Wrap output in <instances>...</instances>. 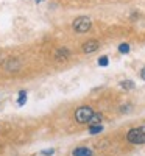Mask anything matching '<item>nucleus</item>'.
<instances>
[{
    "mask_svg": "<svg viewBox=\"0 0 145 156\" xmlns=\"http://www.w3.org/2000/svg\"><path fill=\"white\" fill-rule=\"evenodd\" d=\"M126 140L131 142V144H136V145L145 144V126L129 129L128 134H126Z\"/></svg>",
    "mask_w": 145,
    "mask_h": 156,
    "instance_id": "1",
    "label": "nucleus"
},
{
    "mask_svg": "<svg viewBox=\"0 0 145 156\" xmlns=\"http://www.w3.org/2000/svg\"><path fill=\"white\" fill-rule=\"evenodd\" d=\"M72 27L76 33H87L92 27V20L87 17V16H80V17H76L72 23Z\"/></svg>",
    "mask_w": 145,
    "mask_h": 156,
    "instance_id": "2",
    "label": "nucleus"
},
{
    "mask_svg": "<svg viewBox=\"0 0 145 156\" xmlns=\"http://www.w3.org/2000/svg\"><path fill=\"white\" fill-rule=\"evenodd\" d=\"M92 115H94V109L90 106H81L75 111V120L78 123H89Z\"/></svg>",
    "mask_w": 145,
    "mask_h": 156,
    "instance_id": "3",
    "label": "nucleus"
},
{
    "mask_svg": "<svg viewBox=\"0 0 145 156\" xmlns=\"http://www.w3.org/2000/svg\"><path fill=\"white\" fill-rule=\"evenodd\" d=\"M98 47H100L98 41H95V39H90V41H87V42L83 44V51L89 55V53H94V51H97Z\"/></svg>",
    "mask_w": 145,
    "mask_h": 156,
    "instance_id": "4",
    "label": "nucleus"
},
{
    "mask_svg": "<svg viewBox=\"0 0 145 156\" xmlns=\"http://www.w3.org/2000/svg\"><path fill=\"white\" fill-rule=\"evenodd\" d=\"M69 55H70V51L65 48V47H61V48H58L56 50V53H55V58L58 59V61H64V59H67L69 58Z\"/></svg>",
    "mask_w": 145,
    "mask_h": 156,
    "instance_id": "5",
    "label": "nucleus"
},
{
    "mask_svg": "<svg viewBox=\"0 0 145 156\" xmlns=\"http://www.w3.org/2000/svg\"><path fill=\"white\" fill-rule=\"evenodd\" d=\"M73 156H92V150L86 147H78L73 150Z\"/></svg>",
    "mask_w": 145,
    "mask_h": 156,
    "instance_id": "6",
    "label": "nucleus"
},
{
    "mask_svg": "<svg viewBox=\"0 0 145 156\" xmlns=\"http://www.w3.org/2000/svg\"><path fill=\"white\" fill-rule=\"evenodd\" d=\"M103 120V115L100 112H94V115L90 117V120H89V125H100V122Z\"/></svg>",
    "mask_w": 145,
    "mask_h": 156,
    "instance_id": "7",
    "label": "nucleus"
},
{
    "mask_svg": "<svg viewBox=\"0 0 145 156\" xmlns=\"http://www.w3.org/2000/svg\"><path fill=\"white\" fill-rule=\"evenodd\" d=\"M25 101H27V92H25V90H20V92H19V98H17V105L23 106Z\"/></svg>",
    "mask_w": 145,
    "mask_h": 156,
    "instance_id": "8",
    "label": "nucleus"
},
{
    "mask_svg": "<svg viewBox=\"0 0 145 156\" xmlns=\"http://www.w3.org/2000/svg\"><path fill=\"white\" fill-rule=\"evenodd\" d=\"M120 86H122L123 89L131 90V89H134V81H131V80H123V81H120Z\"/></svg>",
    "mask_w": 145,
    "mask_h": 156,
    "instance_id": "9",
    "label": "nucleus"
},
{
    "mask_svg": "<svg viewBox=\"0 0 145 156\" xmlns=\"http://www.w3.org/2000/svg\"><path fill=\"white\" fill-rule=\"evenodd\" d=\"M103 131V126L101 125H92L90 128H89V134H98V133H101Z\"/></svg>",
    "mask_w": 145,
    "mask_h": 156,
    "instance_id": "10",
    "label": "nucleus"
},
{
    "mask_svg": "<svg viewBox=\"0 0 145 156\" xmlns=\"http://www.w3.org/2000/svg\"><path fill=\"white\" fill-rule=\"evenodd\" d=\"M118 51H120V53H129V44H120L118 45Z\"/></svg>",
    "mask_w": 145,
    "mask_h": 156,
    "instance_id": "11",
    "label": "nucleus"
},
{
    "mask_svg": "<svg viewBox=\"0 0 145 156\" xmlns=\"http://www.w3.org/2000/svg\"><path fill=\"white\" fill-rule=\"evenodd\" d=\"M108 56H100L98 58V66H101V67H106L108 66Z\"/></svg>",
    "mask_w": 145,
    "mask_h": 156,
    "instance_id": "12",
    "label": "nucleus"
},
{
    "mask_svg": "<svg viewBox=\"0 0 145 156\" xmlns=\"http://www.w3.org/2000/svg\"><path fill=\"white\" fill-rule=\"evenodd\" d=\"M53 153H55V150H53V148H50V150H44V151H42V154H44V156H51Z\"/></svg>",
    "mask_w": 145,
    "mask_h": 156,
    "instance_id": "13",
    "label": "nucleus"
},
{
    "mask_svg": "<svg viewBox=\"0 0 145 156\" xmlns=\"http://www.w3.org/2000/svg\"><path fill=\"white\" fill-rule=\"evenodd\" d=\"M140 78H142V80L145 81V67H143V69L140 70Z\"/></svg>",
    "mask_w": 145,
    "mask_h": 156,
    "instance_id": "14",
    "label": "nucleus"
},
{
    "mask_svg": "<svg viewBox=\"0 0 145 156\" xmlns=\"http://www.w3.org/2000/svg\"><path fill=\"white\" fill-rule=\"evenodd\" d=\"M41 2H44V0H36V3H41Z\"/></svg>",
    "mask_w": 145,
    "mask_h": 156,
    "instance_id": "15",
    "label": "nucleus"
}]
</instances>
